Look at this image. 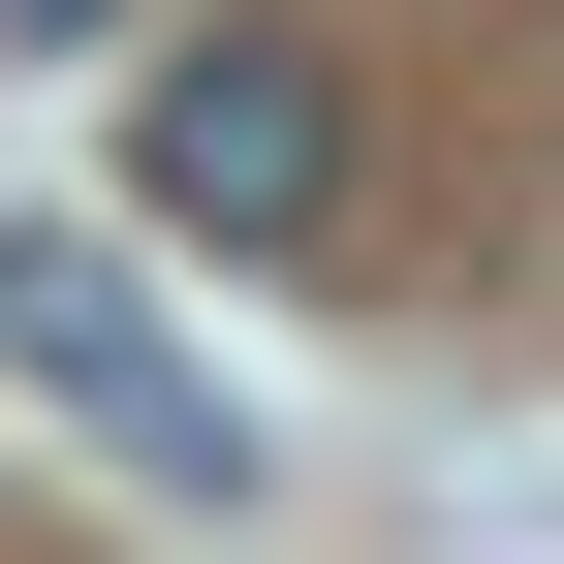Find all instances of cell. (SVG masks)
I'll use <instances>...</instances> for the list:
<instances>
[{"label": "cell", "instance_id": "obj_2", "mask_svg": "<svg viewBox=\"0 0 564 564\" xmlns=\"http://www.w3.org/2000/svg\"><path fill=\"white\" fill-rule=\"evenodd\" d=\"M0 377H32L63 440H126L158 502H251V408L188 377V345L126 314V251H63V220H0Z\"/></svg>", "mask_w": 564, "mask_h": 564}, {"label": "cell", "instance_id": "obj_3", "mask_svg": "<svg viewBox=\"0 0 564 564\" xmlns=\"http://www.w3.org/2000/svg\"><path fill=\"white\" fill-rule=\"evenodd\" d=\"M63 32H126V0H0V63H63Z\"/></svg>", "mask_w": 564, "mask_h": 564}, {"label": "cell", "instance_id": "obj_1", "mask_svg": "<svg viewBox=\"0 0 564 564\" xmlns=\"http://www.w3.org/2000/svg\"><path fill=\"white\" fill-rule=\"evenodd\" d=\"M126 220L158 251H314L345 220V63L314 32H158L126 63Z\"/></svg>", "mask_w": 564, "mask_h": 564}]
</instances>
